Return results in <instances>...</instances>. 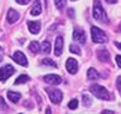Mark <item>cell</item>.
<instances>
[{
  "mask_svg": "<svg viewBox=\"0 0 121 114\" xmlns=\"http://www.w3.org/2000/svg\"><path fill=\"white\" fill-rule=\"evenodd\" d=\"M93 17L94 19L98 22H102V23H108V18L107 14H106L104 9H103L102 4H100L99 0H94V7H93Z\"/></svg>",
  "mask_w": 121,
  "mask_h": 114,
  "instance_id": "6da1fadb",
  "label": "cell"
},
{
  "mask_svg": "<svg viewBox=\"0 0 121 114\" xmlns=\"http://www.w3.org/2000/svg\"><path fill=\"white\" fill-rule=\"evenodd\" d=\"M90 91L98 99H102V100H108L109 99V94H108L107 89L100 86V85H93V86H90Z\"/></svg>",
  "mask_w": 121,
  "mask_h": 114,
  "instance_id": "7a4b0ae2",
  "label": "cell"
},
{
  "mask_svg": "<svg viewBox=\"0 0 121 114\" xmlns=\"http://www.w3.org/2000/svg\"><path fill=\"white\" fill-rule=\"evenodd\" d=\"M91 39L97 44H104V42H107V35L102 30H99L98 27H94V26L91 27Z\"/></svg>",
  "mask_w": 121,
  "mask_h": 114,
  "instance_id": "3957f363",
  "label": "cell"
},
{
  "mask_svg": "<svg viewBox=\"0 0 121 114\" xmlns=\"http://www.w3.org/2000/svg\"><path fill=\"white\" fill-rule=\"evenodd\" d=\"M45 91H47V94L49 95V99H50L52 102H54V104H59V102L62 101L63 95H62V92H60L59 90H57V89H47Z\"/></svg>",
  "mask_w": 121,
  "mask_h": 114,
  "instance_id": "277c9868",
  "label": "cell"
},
{
  "mask_svg": "<svg viewBox=\"0 0 121 114\" xmlns=\"http://www.w3.org/2000/svg\"><path fill=\"white\" fill-rule=\"evenodd\" d=\"M14 73V68L10 64L4 65L3 68H0V81H5Z\"/></svg>",
  "mask_w": 121,
  "mask_h": 114,
  "instance_id": "5b68a950",
  "label": "cell"
},
{
  "mask_svg": "<svg viewBox=\"0 0 121 114\" xmlns=\"http://www.w3.org/2000/svg\"><path fill=\"white\" fill-rule=\"evenodd\" d=\"M77 60L73 58H68L67 62H66V68H67V71L71 73V75H75V73L77 72Z\"/></svg>",
  "mask_w": 121,
  "mask_h": 114,
  "instance_id": "8992f818",
  "label": "cell"
},
{
  "mask_svg": "<svg viewBox=\"0 0 121 114\" xmlns=\"http://www.w3.org/2000/svg\"><path fill=\"white\" fill-rule=\"evenodd\" d=\"M73 40L77 42H80V44H84L85 40H86L84 30H81V28H75L73 30Z\"/></svg>",
  "mask_w": 121,
  "mask_h": 114,
  "instance_id": "52a82bcc",
  "label": "cell"
},
{
  "mask_svg": "<svg viewBox=\"0 0 121 114\" xmlns=\"http://www.w3.org/2000/svg\"><path fill=\"white\" fill-rule=\"evenodd\" d=\"M13 60L16 62V63L23 65V67H26L28 63H27V59H26L25 54L22 53V51H16V53L13 54Z\"/></svg>",
  "mask_w": 121,
  "mask_h": 114,
  "instance_id": "ba28073f",
  "label": "cell"
},
{
  "mask_svg": "<svg viewBox=\"0 0 121 114\" xmlns=\"http://www.w3.org/2000/svg\"><path fill=\"white\" fill-rule=\"evenodd\" d=\"M44 81L49 85H59L62 82V78L57 75H48V76H44Z\"/></svg>",
  "mask_w": 121,
  "mask_h": 114,
  "instance_id": "9c48e42d",
  "label": "cell"
},
{
  "mask_svg": "<svg viewBox=\"0 0 121 114\" xmlns=\"http://www.w3.org/2000/svg\"><path fill=\"white\" fill-rule=\"evenodd\" d=\"M62 51H63V37L62 36H58L56 39V47H54V54L57 56L62 55Z\"/></svg>",
  "mask_w": 121,
  "mask_h": 114,
  "instance_id": "30bf717a",
  "label": "cell"
},
{
  "mask_svg": "<svg viewBox=\"0 0 121 114\" xmlns=\"http://www.w3.org/2000/svg\"><path fill=\"white\" fill-rule=\"evenodd\" d=\"M19 18V14L16 12L14 9H9L8 10V14H7V19H8V23H14V22H17Z\"/></svg>",
  "mask_w": 121,
  "mask_h": 114,
  "instance_id": "8fae6325",
  "label": "cell"
},
{
  "mask_svg": "<svg viewBox=\"0 0 121 114\" xmlns=\"http://www.w3.org/2000/svg\"><path fill=\"white\" fill-rule=\"evenodd\" d=\"M27 26H28V30H30L31 33H39L40 32V27H41V24H40V22H32V21H28L27 22Z\"/></svg>",
  "mask_w": 121,
  "mask_h": 114,
  "instance_id": "7c38bea8",
  "label": "cell"
},
{
  "mask_svg": "<svg viewBox=\"0 0 121 114\" xmlns=\"http://www.w3.org/2000/svg\"><path fill=\"white\" fill-rule=\"evenodd\" d=\"M98 58H99V60H102V62H108L109 60V53H108V50H106V49L99 50V51H98Z\"/></svg>",
  "mask_w": 121,
  "mask_h": 114,
  "instance_id": "4fadbf2b",
  "label": "cell"
},
{
  "mask_svg": "<svg viewBox=\"0 0 121 114\" xmlns=\"http://www.w3.org/2000/svg\"><path fill=\"white\" fill-rule=\"evenodd\" d=\"M40 13H41V4H40L39 0H35L34 7H32V9H31V14H32V16H39Z\"/></svg>",
  "mask_w": 121,
  "mask_h": 114,
  "instance_id": "5bb4252c",
  "label": "cell"
},
{
  "mask_svg": "<svg viewBox=\"0 0 121 114\" xmlns=\"http://www.w3.org/2000/svg\"><path fill=\"white\" fill-rule=\"evenodd\" d=\"M8 99L13 102H17L21 99V94L19 92H14V91H8Z\"/></svg>",
  "mask_w": 121,
  "mask_h": 114,
  "instance_id": "9a60e30c",
  "label": "cell"
},
{
  "mask_svg": "<svg viewBox=\"0 0 121 114\" xmlns=\"http://www.w3.org/2000/svg\"><path fill=\"white\" fill-rule=\"evenodd\" d=\"M88 78L90 79V81H94V79H98L99 78V73L97 72L94 68H90V69L88 71Z\"/></svg>",
  "mask_w": 121,
  "mask_h": 114,
  "instance_id": "2e32d148",
  "label": "cell"
},
{
  "mask_svg": "<svg viewBox=\"0 0 121 114\" xmlns=\"http://www.w3.org/2000/svg\"><path fill=\"white\" fill-rule=\"evenodd\" d=\"M28 49L32 51L34 54L40 53V45H39V42H37V41H32V42L30 44V46H28Z\"/></svg>",
  "mask_w": 121,
  "mask_h": 114,
  "instance_id": "e0dca14e",
  "label": "cell"
},
{
  "mask_svg": "<svg viewBox=\"0 0 121 114\" xmlns=\"http://www.w3.org/2000/svg\"><path fill=\"white\" fill-rule=\"evenodd\" d=\"M43 51V53H45V54H49L50 53V42L48 41V40H45L44 42H43V45H41V49H40Z\"/></svg>",
  "mask_w": 121,
  "mask_h": 114,
  "instance_id": "ac0fdd59",
  "label": "cell"
},
{
  "mask_svg": "<svg viewBox=\"0 0 121 114\" xmlns=\"http://www.w3.org/2000/svg\"><path fill=\"white\" fill-rule=\"evenodd\" d=\"M28 79H30V78H28L27 76H25V75H23V76H19L18 78L16 79V82H14V85H21V83H26V82H27Z\"/></svg>",
  "mask_w": 121,
  "mask_h": 114,
  "instance_id": "d6986e66",
  "label": "cell"
},
{
  "mask_svg": "<svg viewBox=\"0 0 121 114\" xmlns=\"http://www.w3.org/2000/svg\"><path fill=\"white\" fill-rule=\"evenodd\" d=\"M41 63L44 64V65H50V67H57L56 62H53L52 59H49V58H45V59H43V60H41Z\"/></svg>",
  "mask_w": 121,
  "mask_h": 114,
  "instance_id": "ffe728a7",
  "label": "cell"
},
{
  "mask_svg": "<svg viewBox=\"0 0 121 114\" xmlns=\"http://www.w3.org/2000/svg\"><path fill=\"white\" fill-rule=\"evenodd\" d=\"M54 4H56L57 9H63L66 5V0H54Z\"/></svg>",
  "mask_w": 121,
  "mask_h": 114,
  "instance_id": "44dd1931",
  "label": "cell"
},
{
  "mask_svg": "<svg viewBox=\"0 0 121 114\" xmlns=\"http://www.w3.org/2000/svg\"><path fill=\"white\" fill-rule=\"evenodd\" d=\"M77 105H79V101L76 100V99H73V100H71L70 102H68V108H70V109H76L77 108Z\"/></svg>",
  "mask_w": 121,
  "mask_h": 114,
  "instance_id": "7402d4cb",
  "label": "cell"
},
{
  "mask_svg": "<svg viewBox=\"0 0 121 114\" xmlns=\"http://www.w3.org/2000/svg\"><path fill=\"white\" fill-rule=\"evenodd\" d=\"M82 100H84V105H85V106H88V105H90V104H91V99L89 98L88 95H84Z\"/></svg>",
  "mask_w": 121,
  "mask_h": 114,
  "instance_id": "603a6c76",
  "label": "cell"
},
{
  "mask_svg": "<svg viewBox=\"0 0 121 114\" xmlns=\"http://www.w3.org/2000/svg\"><path fill=\"white\" fill-rule=\"evenodd\" d=\"M70 49H71V51H72V53H75V54H80V47H77L76 45H71Z\"/></svg>",
  "mask_w": 121,
  "mask_h": 114,
  "instance_id": "cb8c5ba5",
  "label": "cell"
},
{
  "mask_svg": "<svg viewBox=\"0 0 121 114\" xmlns=\"http://www.w3.org/2000/svg\"><path fill=\"white\" fill-rule=\"evenodd\" d=\"M0 108H1V109H8V105L4 102V99H3L1 96H0Z\"/></svg>",
  "mask_w": 121,
  "mask_h": 114,
  "instance_id": "d4e9b609",
  "label": "cell"
},
{
  "mask_svg": "<svg viewBox=\"0 0 121 114\" xmlns=\"http://www.w3.org/2000/svg\"><path fill=\"white\" fill-rule=\"evenodd\" d=\"M117 90H119V92H120V95H121V77L117 78Z\"/></svg>",
  "mask_w": 121,
  "mask_h": 114,
  "instance_id": "484cf974",
  "label": "cell"
},
{
  "mask_svg": "<svg viewBox=\"0 0 121 114\" xmlns=\"http://www.w3.org/2000/svg\"><path fill=\"white\" fill-rule=\"evenodd\" d=\"M18 4H21V5H26V4H28L30 3V0H16Z\"/></svg>",
  "mask_w": 121,
  "mask_h": 114,
  "instance_id": "4316f807",
  "label": "cell"
},
{
  "mask_svg": "<svg viewBox=\"0 0 121 114\" xmlns=\"http://www.w3.org/2000/svg\"><path fill=\"white\" fill-rule=\"evenodd\" d=\"M116 63H117V65H119V67L121 68V56H120V55L116 56Z\"/></svg>",
  "mask_w": 121,
  "mask_h": 114,
  "instance_id": "83f0119b",
  "label": "cell"
},
{
  "mask_svg": "<svg viewBox=\"0 0 121 114\" xmlns=\"http://www.w3.org/2000/svg\"><path fill=\"white\" fill-rule=\"evenodd\" d=\"M68 16H70L71 18H73V9H68Z\"/></svg>",
  "mask_w": 121,
  "mask_h": 114,
  "instance_id": "f1b7e54d",
  "label": "cell"
},
{
  "mask_svg": "<svg viewBox=\"0 0 121 114\" xmlns=\"http://www.w3.org/2000/svg\"><path fill=\"white\" fill-rule=\"evenodd\" d=\"M107 3H109V4H115V3H117V0H106Z\"/></svg>",
  "mask_w": 121,
  "mask_h": 114,
  "instance_id": "f546056e",
  "label": "cell"
},
{
  "mask_svg": "<svg viewBox=\"0 0 121 114\" xmlns=\"http://www.w3.org/2000/svg\"><path fill=\"white\" fill-rule=\"evenodd\" d=\"M3 60V49H1V46H0V62Z\"/></svg>",
  "mask_w": 121,
  "mask_h": 114,
  "instance_id": "4dcf8cb0",
  "label": "cell"
},
{
  "mask_svg": "<svg viewBox=\"0 0 121 114\" xmlns=\"http://www.w3.org/2000/svg\"><path fill=\"white\" fill-rule=\"evenodd\" d=\"M102 113H103V114H108V113H111V114H112V113H113V112H111V110H103Z\"/></svg>",
  "mask_w": 121,
  "mask_h": 114,
  "instance_id": "1f68e13d",
  "label": "cell"
},
{
  "mask_svg": "<svg viewBox=\"0 0 121 114\" xmlns=\"http://www.w3.org/2000/svg\"><path fill=\"white\" fill-rule=\"evenodd\" d=\"M45 113H47V114H49V113H52L50 108H47V109H45Z\"/></svg>",
  "mask_w": 121,
  "mask_h": 114,
  "instance_id": "d6a6232c",
  "label": "cell"
},
{
  "mask_svg": "<svg viewBox=\"0 0 121 114\" xmlns=\"http://www.w3.org/2000/svg\"><path fill=\"white\" fill-rule=\"evenodd\" d=\"M116 46H117V47H120V49H121V44H120V42H116Z\"/></svg>",
  "mask_w": 121,
  "mask_h": 114,
  "instance_id": "836d02e7",
  "label": "cell"
},
{
  "mask_svg": "<svg viewBox=\"0 0 121 114\" xmlns=\"http://www.w3.org/2000/svg\"><path fill=\"white\" fill-rule=\"evenodd\" d=\"M45 5H47V7H48V0H45Z\"/></svg>",
  "mask_w": 121,
  "mask_h": 114,
  "instance_id": "e575fe53",
  "label": "cell"
},
{
  "mask_svg": "<svg viewBox=\"0 0 121 114\" xmlns=\"http://www.w3.org/2000/svg\"><path fill=\"white\" fill-rule=\"evenodd\" d=\"M120 30H121V24H120Z\"/></svg>",
  "mask_w": 121,
  "mask_h": 114,
  "instance_id": "d590c367",
  "label": "cell"
},
{
  "mask_svg": "<svg viewBox=\"0 0 121 114\" xmlns=\"http://www.w3.org/2000/svg\"><path fill=\"white\" fill-rule=\"evenodd\" d=\"M73 1H75V0H73Z\"/></svg>",
  "mask_w": 121,
  "mask_h": 114,
  "instance_id": "8d00e7d4",
  "label": "cell"
}]
</instances>
